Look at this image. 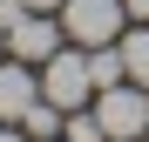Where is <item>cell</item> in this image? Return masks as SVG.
<instances>
[{
    "label": "cell",
    "instance_id": "obj_9",
    "mask_svg": "<svg viewBox=\"0 0 149 142\" xmlns=\"http://www.w3.org/2000/svg\"><path fill=\"white\" fill-rule=\"evenodd\" d=\"M27 7H41V14H54V7H61V0H27Z\"/></svg>",
    "mask_w": 149,
    "mask_h": 142
},
{
    "label": "cell",
    "instance_id": "obj_3",
    "mask_svg": "<svg viewBox=\"0 0 149 142\" xmlns=\"http://www.w3.org/2000/svg\"><path fill=\"white\" fill-rule=\"evenodd\" d=\"M41 95H47V102H54L61 115H68V108H88V102H95V75H88V47H68V54L54 47V54L41 61Z\"/></svg>",
    "mask_w": 149,
    "mask_h": 142
},
{
    "label": "cell",
    "instance_id": "obj_7",
    "mask_svg": "<svg viewBox=\"0 0 149 142\" xmlns=\"http://www.w3.org/2000/svg\"><path fill=\"white\" fill-rule=\"evenodd\" d=\"M61 142H109V129H102V115H95V108H68Z\"/></svg>",
    "mask_w": 149,
    "mask_h": 142
},
{
    "label": "cell",
    "instance_id": "obj_6",
    "mask_svg": "<svg viewBox=\"0 0 149 142\" xmlns=\"http://www.w3.org/2000/svg\"><path fill=\"white\" fill-rule=\"evenodd\" d=\"M122 68H129V81L149 88V20H136V27L122 34Z\"/></svg>",
    "mask_w": 149,
    "mask_h": 142
},
{
    "label": "cell",
    "instance_id": "obj_4",
    "mask_svg": "<svg viewBox=\"0 0 149 142\" xmlns=\"http://www.w3.org/2000/svg\"><path fill=\"white\" fill-rule=\"evenodd\" d=\"M122 20H129L122 0H61V34L74 47H109L122 34Z\"/></svg>",
    "mask_w": 149,
    "mask_h": 142
},
{
    "label": "cell",
    "instance_id": "obj_2",
    "mask_svg": "<svg viewBox=\"0 0 149 142\" xmlns=\"http://www.w3.org/2000/svg\"><path fill=\"white\" fill-rule=\"evenodd\" d=\"M0 20H7V54L34 61V68L61 47V20H47L41 7H27V0H0Z\"/></svg>",
    "mask_w": 149,
    "mask_h": 142
},
{
    "label": "cell",
    "instance_id": "obj_8",
    "mask_svg": "<svg viewBox=\"0 0 149 142\" xmlns=\"http://www.w3.org/2000/svg\"><path fill=\"white\" fill-rule=\"evenodd\" d=\"M122 7H129V20H149V0H122Z\"/></svg>",
    "mask_w": 149,
    "mask_h": 142
},
{
    "label": "cell",
    "instance_id": "obj_5",
    "mask_svg": "<svg viewBox=\"0 0 149 142\" xmlns=\"http://www.w3.org/2000/svg\"><path fill=\"white\" fill-rule=\"evenodd\" d=\"M34 102H41V68L14 54L7 68H0V122H20Z\"/></svg>",
    "mask_w": 149,
    "mask_h": 142
},
{
    "label": "cell",
    "instance_id": "obj_10",
    "mask_svg": "<svg viewBox=\"0 0 149 142\" xmlns=\"http://www.w3.org/2000/svg\"><path fill=\"white\" fill-rule=\"evenodd\" d=\"M0 47H7V20H0Z\"/></svg>",
    "mask_w": 149,
    "mask_h": 142
},
{
    "label": "cell",
    "instance_id": "obj_1",
    "mask_svg": "<svg viewBox=\"0 0 149 142\" xmlns=\"http://www.w3.org/2000/svg\"><path fill=\"white\" fill-rule=\"evenodd\" d=\"M95 115H102L109 142H149V88H142V81L95 88Z\"/></svg>",
    "mask_w": 149,
    "mask_h": 142
},
{
    "label": "cell",
    "instance_id": "obj_11",
    "mask_svg": "<svg viewBox=\"0 0 149 142\" xmlns=\"http://www.w3.org/2000/svg\"><path fill=\"white\" fill-rule=\"evenodd\" d=\"M34 142H61V135H34Z\"/></svg>",
    "mask_w": 149,
    "mask_h": 142
}]
</instances>
